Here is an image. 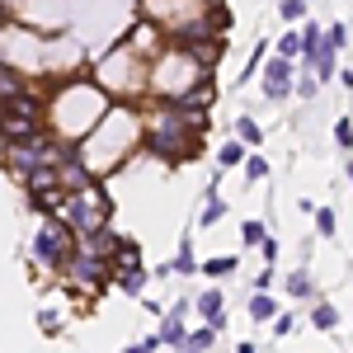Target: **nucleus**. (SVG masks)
I'll return each instance as SVG.
<instances>
[{
  "label": "nucleus",
  "mask_w": 353,
  "mask_h": 353,
  "mask_svg": "<svg viewBox=\"0 0 353 353\" xmlns=\"http://www.w3.org/2000/svg\"><path fill=\"white\" fill-rule=\"evenodd\" d=\"M334 141H339L344 151H353V118H339V123H334Z\"/></svg>",
  "instance_id": "4be33fe9"
},
{
  "label": "nucleus",
  "mask_w": 353,
  "mask_h": 353,
  "mask_svg": "<svg viewBox=\"0 0 353 353\" xmlns=\"http://www.w3.org/2000/svg\"><path fill=\"white\" fill-rule=\"evenodd\" d=\"M288 292H292V297H311V273L297 269L292 278H288Z\"/></svg>",
  "instance_id": "f3484780"
},
{
  "label": "nucleus",
  "mask_w": 353,
  "mask_h": 353,
  "mask_svg": "<svg viewBox=\"0 0 353 353\" xmlns=\"http://www.w3.org/2000/svg\"><path fill=\"white\" fill-rule=\"evenodd\" d=\"M259 245H264V259H269V264H273V259H278V241H273V236H264V241H259Z\"/></svg>",
  "instance_id": "cd10ccee"
},
{
  "label": "nucleus",
  "mask_w": 353,
  "mask_h": 353,
  "mask_svg": "<svg viewBox=\"0 0 353 353\" xmlns=\"http://www.w3.org/2000/svg\"><path fill=\"white\" fill-rule=\"evenodd\" d=\"M250 316H254V321H273V297H264V292H259V297L250 301Z\"/></svg>",
  "instance_id": "412c9836"
},
{
  "label": "nucleus",
  "mask_w": 353,
  "mask_h": 353,
  "mask_svg": "<svg viewBox=\"0 0 353 353\" xmlns=\"http://www.w3.org/2000/svg\"><path fill=\"white\" fill-rule=\"evenodd\" d=\"M179 321H184V306H174V311H170V321L161 325V334H156V344H179V339L189 334V330L179 325Z\"/></svg>",
  "instance_id": "6e6552de"
},
{
  "label": "nucleus",
  "mask_w": 353,
  "mask_h": 353,
  "mask_svg": "<svg viewBox=\"0 0 353 353\" xmlns=\"http://www.w3.org/2000/svg\"><path fill=\"white\" fill-rule=\"evenodd\" d=\"M113 273H118V288H123L128 297H137V292H141V283H146L141 264H113Z\"/></svg>",
  "instance_id": "0eeeda50"
},
{
  "label": "nucleus",
  "mask_w": 353,
  "mask_h": 353,
  "mask_svg": "<svg viewBox=\"0 0 353 353\" xmlns=\"http://www.w3.org/2000/svg\"><path fill=\"white\" fill-rule=\"evenodd\" d=\"M14 90H24V76H19L10 61H0V99H10Z\"/></svg>",
  "instance_id": "9d476101"
},
{
  "label": "nucleus",
  "mask_w": 353,
  "mask_h": 353,
  "mask_svg": "<svg viewBox=\"0 0 353 353\" xmlns=\"http://www.w3.org/2000/svg\"><path fill=\"white\" fill-rule=\"evenodd\" d=\"M221 170H236V165L245 161V141H226V146H221Z\"/></svg>",
  "instance_id": "4468645a"
},
{
  "label": "nucleus",
  "mask_w": 353,
  "mask_h": 353,
  "mask_svg": "<svg viewBox=\"0 0 353 353\" xmlns=\"http://www.w3.org/2000/svg\"><path fill=\"white\" fill-rule=\"evenodd\" d=\"M241 236H245V245H259V241H264V226H259V221H245Z\"/></svg>",
  "instance_id": "bb28decb"
},
{
  "label": "nucleus",
  "mask_w": 353,
  "mask_h": 353,
  "mask_svg": "<svg viewBox=\"0 0 353 353\" xmlns=\"http://www.w3.org/2000/svg\"><path fill=\"white\" fill-rule=\"evenodd\" d=\"M57 217L66 221L76 236H90V231H104L109 226V198L99 193V179L94 184H85V189L66 193V203H61V212Z\"/></svg>",
  "instance_id": "7ed1b4c3"
},
{
  "label": "nucleus",
  "mask_w": 353,
  "mask_h": 353,
  "mask_svg": "<svg viewBox=\"0 0 353 353\" xmlns=\"http://www.w3.org/2000/svg\"><path fill=\"white\" fill-rule=\"evenodd\" d=\"M236 137H241L245 146H259V141H264V137H259V123H254V118H236Z\"/></svg>",
  "instance_id": "ddd939ff"
},
{
  "label": "nucleus",
  "mask_w": 353,
  "mask_h": 353,
  "mask_svg": "<svg viewBox=\"0 0 353 353\" xmlns=\"http://www.w3.org/2000/svg\"><path fill=\"white\" fill-rule=\"evenodd\" d=\"M226 217V203L217 198V189L208 193V208H203V217H198V226H217V221Z\"/></svg>",
  "instance_id": "9b49d317"
},
{
  "label": "nucleus",
  "mask_w": 353,
  "mask_h": 353,
  "mask_svg": "<svg viewBox=\"0 0 353 353\" xmlns=\"http://www.w3.org/2000/svg\"><path fill=\"white\" fill-rule=\"evenodd\" d=\"M349 184H353V161H349Z\"/></svg>",
  "instance_id": "7c9ffc66"
},
{
  "label": "nucleus",
  "mask_w": 353,
  "mask_h": 353,
  "mask_svg": "<svg viewBox=\"0 0 353 353\" xmlns=\"http://www.w3.org/2000/svg\"><path fill=\"white\" fill-rule=\"evenodd\" d=\"M245 179H250V184H259V179H264V174H269V161H264V156H245Z\"/></svg>",
  "instance_id": "dca6fc26"
},
{
  "label": "nucleus",
  "mask_w": 353,
  "mask_h": 353,
  "mask_svg": "<svg viewBox=\"0 0 353 353\" xmlns=\"http://www.w3.org/2000/svg\"><path fill=\"white\" fill-rule=\"evenodd\" d=\"M231 269H236V254H221V259H208V264H203L208 278H221V273H231Z\"/></svg>",
  "instance_id": "6ab92c4d"
},
{
  "label": "nucleus",
  "mask_w": 353,
  "mask_h": 353,
  "mask_svg": "<svg viewBox=\"0 0 353 353\" xmlns=\"http://www.w3.org/2000/svg\"><path fill=\"white\" fill-rule=\"evenodd\" d=\"M278 57H288V61L301 57V33H283V38H278Z\"/></svg>",
  "instance_id": "a211bd4d"
},
{
  "label": "nucleus",
  "mask_w": 353,
  "mask_h": 353,
  "mask_svg": "<svg viewBox=\"0 0 353 353\" xmlns=\"http://www.w3.org/2000/svg\"><path fill=\"white\" fill-rule=\"evenodd\" d=\"M113 99L99 90L94 81H85V76H76V81H66L61 90H57V99L48 104V128L57 132V141H66V146H76L99 118H104V109H109Z\"/></svg>",
  "instance_id": "f257e3e1"
},
{
  "label": "nucleus",
  "mask_w": 353,
  "mask_h": 353,
  "mask_svg": "<svg viewBox=\"0 0 353 353\" xmlns=\"http://www.w3.org/2000/svg\"><path fill=\"white\" fill-rule=\"evenodd\" d=\"M273 330H278V334H292V330H297V321H292V316H278V325H273Z\"/></svg>",
  "instance_id": "c85d7f7f"
},
{
  "label": "nucleus",
  "mask_w": 353,
  "mask_h": 353,
  "mask_svg": "<svg viewBox=\"0 0 353 353\" xmlns=\"http://www.w3.org/2000/svg\"><path fill=\"white\" fill-rule=\"evenodd\" d=\"M321 38H325L321 24H306V28H301V57H306V61H311V52L321 48Z\"/></svg>",
  "instance_id": "2eb2a0df"
},
{
  "label": "nucleus",
  "mask_w": 353,
  "mask_h": 353,
  "mask_svg": "<svg viewBox=\"0 0 353 353\" xmlns=\"http://www.w3.org/2000/svg\"><path fill=\"white\" fill-rule=\"evenodd\" d=\"M311 325H316V330H334V325H339V311H334L330 301H321V306L311 311Z\"/></svg>",
  "instance_id": "f8f14e48"
},
{
  "label": "nucleus",
  "mask_w": 353,
  "mask_h": 353,
  "mask_svg": "<svg viewBox=\"0 0 353 353\" xmlns=\"http://www.w3.org/2000/svg\"><path fill=\"white\" fill-rule=\"evenodd\" d=\"M198 316H203L208 325H221V292L217 288H208V292L198 297Z\"/></svg>",
  "instance_id": "1a4fd4ad"
},
{
  "label": "nucleus",
  "mask_w": 353,
  "mask_h": 353,
  "mask_svg": "<svg viewBox=\"0 0 353 353\" xmlns=\"http://www.w3.org/2000/svg\"><path fill=\"white\" fill-rule=\"evenodd\" d=\"M203 109H189V104H179V99H161V109L151 113V128H146V141H151V151L165 156L170 165L189 161L193 151H203Z\"/></svg>",
  "instance_id": "f03ea898"
},
{
  "label": "nucleus",
  "mask_w": 353,
  "mask_h": 353,
  "mask_svg": "<svg viewBox=\"0 0 353 353\" xmlns=\"http://www.w3.org/2000/svg\"><path fill=\"white\" fill-rule=\"evenodd\" d=\"M325 43H330V48H344V43H349V28H344V24H334V28L325 33Z\"/></svg>",
  "instance_id": "a878e982"
},
{
  "label": "nucleus",
  "mask_w": 353,
  "mask_h": 353,
  "mask_svg": "<svg viewBox=\"0 0 353 353\" xmlns=\"http://www.w3.org/2000/svg\"><path fill=\"white\" fill-rule=\"evenodd\" d=\"M311 212H316V231L321 236H334V212L330 208H311Z\"/></svg>",
  "instance_id": "b1692460"
},
{
  "label": "nucleus",
  "mask_w": 353,
  "mask_h": 353,
  "mask_svg": "<svg viewBox=\"0 0 353 353\" xmlns=\"http://www.w3.org/2000/svg\"><path fill=\"white\" fill-rule=\"evenodd\" d=\"M179 353H203V349H193L189 339H179Z\"/></svg>",
  "instance_id": "c756f323"
},
{
  "label": "nucleus",
  "mask_w": 353,
  "mask_h": 353,
  "mask_svg": "<svg viewBox=\"0 0 353 353\" xmlns=\"http://www.w3.org/2000/svg\"><path fill=\"white\" fill-rule=\"evenodd\" d=\"M264 90H269V99H288L292 94V61L288 57H278L264 66Z\"/></svg>",
  "instance_id": "423d86ee"
},
{
  "label": "nucleus",
  "mask_w": 353,
  "mask_h": 353,
  "mask_svg": "<svg viewBox=\"0 0 353 353\" xmlns=\"http://www.w3.org/2000/svg\"><path fill=\"white\" fill-rule=\"evenodd\" d=\"M71 250H76V231L66 226L61 217L43 221V231L33 236V259L43 264V269H66V259H71Z\"/></svg>",
  "instance_id": "20e7f679"
},
{
  "label": "nucleus",
  "mask_w": 353,
  "mask_h": 353,
  "mask_svg": "<svg viewBox=\"0 0 353 353\" xmlns=\"http://www.w3.org/2000/svg\"><path fill=\"white\" fill-rule=\"evenodd\" d=\"M43 132H48L43 113H24V109L0 104V137L5 141H33V137H43Z\"/></svg>",
  "instance_id": "39448f33"
},
{
  "label": "nucleus",
  "mask_w": 353,
  "mask_h": 353,
  "mask_svg": "<svg viewBox=\"0 0 353 353\" xmlns=\"http://www.w3.org/2000/svg\"><path fill=\"white\" fill-rule=\"evenodd\" d=\"M174 269H179V273H193V269H198V259H193L189 241H184V250H179V259H174Z\"/></svg>",
  "instance_id": "393cba45"
},
{
  "label": "nucleus",
  "mask_w": 353,
  "mask_h": 353,
  "mask_svg": "<svg viewBox=\"0 0 353 353\" xmlns=\"http://www.w3.org/2000/svg\"><path fill=\"white\" fill-rule=\"evenodd\" d=\"M278 14H283V19H292V24H301V19H306V0H283V5H278Z\"/></svg>",
  "instance_id": "aec40b11"
},
{
  "label": "nucleus",
  "mask_w": 353,
  "mask_h": 353,
  "mask_svg": "<svg viewBox=\"0 0 353 353\" xmlns=\"http://www.w3.org/2000/svg\"><path fill=\"white\" fill-rule=\"evenodd\" d=\"M184 339H189L193 349H208V344L217 339V325H203V330H193V334H184Z\"/></svg>",
  "instance_id": "5701e85b"
}]
</instances>
